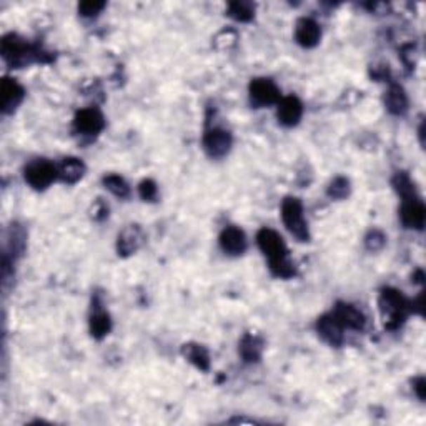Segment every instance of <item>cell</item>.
<instances>
[{
    "label": "cell",
    "instance_id": "6da1fadb",
    "mask_svg": "<svg viewBox=\"0 0 426 426\" xmlns=\"http://www.w3.org/2000/svg\"><path fill=\"white\" fill-rule=\"evenodd\" d=\"M260 250L270 260V270L278 278H291L295 275L293 263L288 260V250L284 239L275 230L262 228L257 235Z\"/></svg>",
    "mask_w": 426,
    "mask_h": 426
},
{
    "label": "cell",
    "instance_id": "7a4b0ae2",
    "mask_svg": "<svg viewBox=\"0 0 426 426\" xmlns=\"http://www.w3.org/2000/svg\"><path fill=\"white\" fill-rule=\"evenodd\" d=\"M410 303L398 290L385 288L380 295V312L383 317L385 326L390 330L398 328L405 321Z\"/></svg>",
    "mask_w": 426,
    "mask_h": 426
},
{
    "label": "cell",
    "instance_id": "3957f363",
    "mask_svg": "<svg viewBox=\"0 0 426 426\" xmlns=\"http://www.w3.org/2000/svg\"><path fill=\"white\" fill-rule=\"evenodd\" d=\"M281 218H284V223L288 228V232L293 237H297L300 241H307L310 239L307 222L303 218L302 201L298 199L288 197V199L284 200V204H281Z\"/></svg>",
    "mask_w": 426,
    "mask_h": 426
},
{
    "label": "cell",
    "instance_id": "277c9868",
    "mask_svg": "<svg viewBox=\"0 0 426 426\" xmlns=\"http://www.w3.org/2000/svg\"><path fill=\"white\" fill-rule=\"evenodd\" d=\"M35 53H37V51H34L29 44L17 37V35H7L2 40V55L13 67L30 64L35 58Z\"/></svg>",
    "mask_w": 426,
    "mask_h": 426
},
{
    "label": "cell",
    "instance_id": "5b68a950",
    "mask_svg": "<svg viewBox=\"0 0 426 426\" xmlns=\"http://www.w3.org/2000/svg\"><path fill=\"white\" fill-rule=\"evenodd\" d=\"M58 177V168L47 160H35L27 165L25 180L35 190H44Z\"/></svg>",
    "mask_w": 426,
    "mask_h": 426
},
{
    "label": "cell",
    "instance_id": "8992f818",
    "mask_svg": "<svg viewBox=\"0 0 426 426\" xmlns=\"http://www.w3.org/2000/svg\"><path fill=\"white\" fill-rule=\"evenodd\" d=\"M250 98L255 105H273L280 102V91L272 80L255 79L250 84Z\"/></svg>",
    "mask_w": 426,
    "mask_h": 426
},
{
    "label": "cell",
    "instance_id": "52a82bcc",
    "mask_svg": "<svg viewBox=\"0 0 426 426\" xmlns=\"http://www.w3.org/2000/svg\"><path fill=\"white\" fill-rule=\"evenodd\" d=\"M401 222L406 228H415V230H421L425 227V207L421 204L418 197L410 195L403 199L401 204Z\"/></svg>",
    "mask_w": 426,
    "mask_h": 426
},
{
    "label": "cell",
    "instance_id": "ba28073f",
    "mask_svg": "<svg viewBox=\"0 0 426 426\" xmlns=\"http://www.w3.org/2000/svg\"><path fill=\"white\" fill-rule=\"evenodd\" d=\"M204 147L210 157H223L228 154L232 147V135L222 128H212L205 133Z\"/></svg>",
    "mask_w": 426,
    "mask_h": 426
},
{
    "label": "cell",
    "instance_id": "9c48e42d",
    "mask_svg": "<svg viewBox=\"0 0 426 426\" xmlns=\"http://www.w3.org/2000/svg\"><path fill=\"white\" fill-rule=\"evenodd\" d=\"M74 125L84 135H97L105 125L104 115L97 109H84L75 115Z\"/></svg>",
    "mask_w": 426,
    "mask_h": 426
},
{
    "label": "cell",
    "instance_id": "30bf717a",
    "mask_svg": "<svg viewBox=\"0 0 426 426\" xmlns=\"http://www.w3.org/2000/svg\"><path fill=\"white\" fill-rule=\"evenodd\" d=\"M303 114V105L297 97H285L278 102L277 117L278 122L285 127H293L300 122Z\"/></svg>",
    "mask_w": 426,
    "mask_h": 426
},
{
    "label": "cell",
    "instance_id": "8fae6325",
    "mask_svg": "<svg viewBox=\"0 0 426 426\" xmlns=\"http://www.w3.org/2000/svg\"><path fill=\"white\" fill-rule=\"evenodd\" d=\"M333 318L343 328H350V330H361L365 326V317L360 310H357L353 305L348 303H338L335 307Z\"/></svg>",
    "mask_w": 426,
    "mask_h": 426
},
{
    "label": "cell",
    "instance_id": "7c38bea8",
    "mask_svg": "<svg viewBox=\"0 0 426 426\" xmlns=\"http://www.w3.org/2000/svg\"><path fill=\"white\" fill-rule=\"evenodd\" d=\"M0 92H2V110L4 114H11L20 105V102L24 100V88L19 82H15L13 79L6 77L2 80V87H0Z\"/></svg>",
    "mask_w": 426,
    "mask_h": 426
},
{
    "label": "cell",
    "instance_id": "4fadbf2b",
    "mask_svg": "<svg viewBox=\"0 0 426 426\" xmlns=\"http://www.w3.org/2000/svg\"><path fill=\"white\" fill-rule=\"evenodd\" d=\"M321 30L320 25L312 19H300L297 22V29H295V39L302 47L312 48L320 42Z\"/></svg>",
    "mask_w": 426,
    "mask_h": 426
},
{
    "label": "cell",
    "instance_id": "5bb4252c",
    "mask_svg": "<svg viewBox=\"0 0 426 426\" xmlns=\"http://www.w3.org/2000/svg\"><path fill=\"white\" fill-rule=\"evenodd\" d=\"M220 246L228 255H241L246 250L245 233L237 227H228L220 235Z\"/></svg>",
    "mask_w": 426,
    "mask_h": 426
},
{
    "label": "cell",
    "instance_id": "9a60e30c",
    "mask_svg": "<svg viewBox=\"0 0 426 426\" xmlns=\"http://www.w3.org/2000/svg\"><path fill=\"white\" fill-rule=\"evenodd\" d=\"M143 244V232L138 225H128L125 230L119 235V244H117V248H119V253L124 255V257H128V255L135 253L140 245Z\"/></svg>",
    "mask_w": 426,
    "mask_h": 426
},
{
    "label": "cell",
    "instance_id": "2e32d148",
    "mask_svg": "<svg viewBox=\"0 0 426 426\" xmlns=\"http://www.w3.org/2000/svg\"><path fill=\"white\" fill-rule=\"evenodd\" d=\"M317 330L321 338L333 347H338L343 342V326L335 320L333 315L321 317L317 323Z\"/></svg>",
    "mask_w": 426,
    "mask_h": 426
},
{
    "label": "cell",
    "instance_id": "e0dca14e",
    "mask_svg": "<svg viewBox=\"0 0 426 426\" xmlns=\"http://www.w3.org/2000/svg\"><path fill=\"white\" fill-rule=\"evenodd\" d=\"M385 104L394 115H403L408 110V97L400 85H392L385 97Z\"/></svg>",
    "mask_w": 426,
    "mask_h": 426
},
{
    "label": "cell",
    "instance_id": "ac0fdd59",
    "mask_svg": "<svg viewBox=\"0 0 426 426\" xmlns=\"http://www.w3.org/2000/svg\"><path fill=\"white\" fill-rule=\"evenodd\" d=\"M85 173V165L79 159H65L62 161V165L58 167V177L67 183H75L84 177Z\"/></svg>",
    "mask_w": 426,
    "mask_h": 426
},
{
    "label": "cell",
    "instance_id": "d6986e66",
    "mask_svg": "<svg viewBox=\"0 0 426 426\" xmlns=\"http://www.w3.org/2000/svg\"><path fill=\"white\" fill-rule=\"evenodd\" d=\"M183 355L187 357L188 361L194 363L197 368L204 371L208 370L210 357L207 350L201 347V345H185V347H183Z\"/></svg>",
    "mask_w": 426,
    "mask_h": 426
},
{
    "label": "cell",
    "instance_id": "ffe728a7",
    "mask_svg": "<svg viewBox=\"0 0 426 426\" xmlns=\"http://www.w3.org/2000/svg\"><path fill=\"white\" fill-rule=\"evenodd\" d=\"M262 340L253 335H246L240 343V353L245 358V361H258L260 357H262Z\"/></svg>",
    "mask_w": 426,
    "mask_h": 426
},
{
    "label": "cell",
    "instance_id": "44dd1931",
    "mask_svg": "<svg viewBox=\"0 0 426 426\" xmlns=\"http://www.w3.org/2000/svg\"><path fill=\"white\" fill-rule=\"evenodd\" d=\"M110 330H112V321L109 313H105L104 310L93 312L91 317L92 336H95V338H104L105 335H109Z\"/></svg>",
    "mask_w": 426,
    "mask_h": 426
},
{
    "label": "cell",
    "instance_id": "7402d4cb",
    "mask_svg": "<svg viewBox=\"0 0 426 426\" xmlns=\"http://www.w3.org/2000/svg\"><path fill=\"white\" fill-rule=\"evenodd\" d=\"M228 15L239 22H248L255 15V6L252 2H232L228 6Z\"/></svg>",
    "mask_w": 426,
    "mask_h": 426
},
{
    "label": "cell",
    "instance_id": "603a6c76",
    "mask_svg": "<svg viewBox=\"0 0 426 426\" xmlns=\"http://www.w3.org/2000/svg\"><path fill=\"white\" fill-rule=\"evenodd\" d=\"M105 187L109 188L112 194L120 197V199H125V197H128L130 188L127 185V182L124 180L120 175H109V177L104 178Z\"/></svg>",
    "mask_w": 426,
    "mask_h": 426
},
{
    "label": "cell",
    "instance_id": "cb8c5ba5",
    "mask_svg": "<svg viewBox=\"0 0 426 426\" xmlns=\"http://www.w3.org/2000/svg\"><path fill=\"white\" fill-rule=\"evenodd\" d=\"M348 194H350V182L347 178L338 177L330 183L328 195L333 197V199H345V197H348Z\"/></svg>",
    "mask_w": 426,
    "mask_h": 426
},
{
    "label": "cell",
    "instance_id": "d4e9b609",
    "mask_svg": "<svg viewBox=\"0 0 426 426\" xmlns=\"http://www.w3.org/2000/svg\"><path fill=\"white\" fill-rule=\"evenodd\" d=\"M138 192L145 201H154L157 199V185L152 180H143L138 187Z\"/></svg>",
    "mask_w": 426,
    "mask_h": 426
},
{
    "label": "cell",
    "instance_id": "484cf974",
    "mask_svg": "<svg viewBox=\"0 0 426 426\" xmlns=\"http://www.w3.org/2000/svg\"><path fill=\"white\" fill-rule=\"evenodd\" d=\"M105 7L104 2H82L79 6V12L82 13L84 17H93L97 13H100L102 8Z\"/></svg>",
    "mask_w": 426,
    "mask_h": 426
},
{
    "label": "cell",
    "instance_id": "4316f807",
    "mask_svg": "<svg viewBox=\"0 0 426 426\" xmlns=\"http://www.w3.org/2000/svg\"><path fill=\"white\" fill-rule=\"evenodd\" d=\"M383 245H385V237H383V233H380V232L370 233L368 239H366V246H368L370 250H373V252L380 250Z\"/></svg>",
    "mask_w": 426,
    "mask_h": 426
},
{
    "label": "cell",
    "instance_id": "83f0119b",
    "mask_svg": "<svg viewBox=\"0 0 426 426\" xmlns=\"http://www.w3.org/2000/svg\"><path fill=\"white\" fill-rule=\"evenodd\" d=\"M415 390L418 393V397L421 400H425V378H418L415 383Z\"/></svg>",
    "mask_w": 426,
    "mask_h": 426
}]
</instances>
